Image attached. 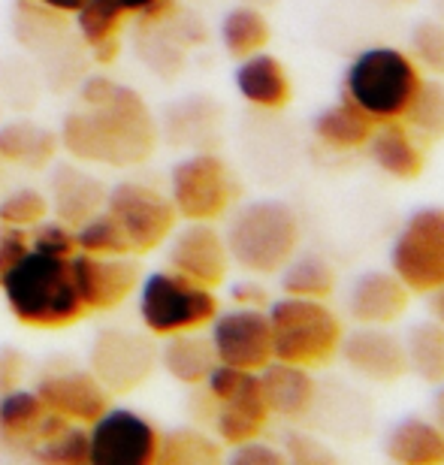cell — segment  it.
<instances>
[{"instance_id": "cell-1", "label": "cell", "mask_w": 444, "mask_h": 465, "mask_svg": "<svg viewBox=\"0 0 444 465\" xmlns=\"http://www.w3.org/2000/svg\"><path fill=\"white\" fill-rule=\"evenodd\" d=\"M82 109L64 118L61 143L76 161L136 166L157 148V124L140 91L109 76H91L79 91Z\"/></svg>"}, {"instance_id": "cell-2", "label": "cell", "mask_w": 444, "mask_h": 465, "mask_svg": "<svg viewBox=\"0 0 444 465\" xmlns=\"http://www.w3.org/2000/svg\"><path fill=\"white\" fill-rule=\"evenodd\" d=\"M9 312L34 330H64L88 314L73 282L70 257L27 251L13 269L0 275Z\"/></svg>"}, {"instance_id": "cell-3", "label": "cell", "mask_w": 444, "mask_h": 465, "mask_svg": "<svg viewBox=\"0 0 444 465\" xmlns=\"http://www.w3.org/2000/svg\"><path fill=\"white\" fill-rule=\"evenodd\" d=\"M420 82L423 70L409 52L393 45H372L348 64L341 97L360 106L378 124H384V121L405 118Z\"/></svg>"}, {"instance_id": "cell-4", "label": "cell", "mask_w": 444, "mask_h": 465, "mask_svg": "<svg viewBox=\"0 0 444 465\" xmlns=\"http://www.w3.org/2000/svg\"><path fill=\"white\" fill-rule=\"evenodd\" d=\"M300 215L281 200H252L230 218L224 242L236 266L252 275H275L300 251Z\"/></svg>"}, {"instance_id": "cell-5", "label": "cell", "mask_w": 444, "mask_h": 465, "mask_svg": "<svg viewBox=\"0 0 444 465\" xmlns=\"http://www.w3.org/2000/svg\"><path fill=\"white\" fill-rule=\"evenodd\" d=\"M266 314L272 327V360L321 369L339 357L345 327L327 300H302V296L284 293Z\"/></svg>"}, {"instance_id": "cell-6", "label": "cell", "mask_w": 444, "mask_h": 465, "mask_svg": "<svg viewBox=\"0 0 444 465\" xmlns=\"http://www.w3.org/2000/svg\"><path fill=\"white\" fill-rule=\"evenodd\" d=\"M218 296L212 287H202L179 272H154L145 278L140 293V318L154 336L193 332L215 321Z\"/></svg>"}, {"instance_id": "cell-7", "label": "cell", "mask_w": 444, "mask_h": 465, "mask_svg": "<svg viewBox=\"0 0 444 465\" xmlns=\"http://www.w3.org/2000/svg\"><path fill=\"white\" fill-rule=\"evenodd\" d=\"M390 269L420 296L444 284V206L418 209L405 221L390 245Z\"/></svg>"}, {"instance_id": "cell-8", "label": "cell", "mask_w": 444, "mask_h": 465, "mask_svg": "<svg viewBox=\"0 0 444 465\" xmlns=\"http://www.w3.org/2000/svg\"><path fill=\"white\" fill-rule=\"evenodd\" d=\"M239 197V182L218 154L200 152L173 170V206L184 221H218Z\"/></svg>"}, {"instance_id": "cell-9", "label": "cell", "mask_w": 444, "mask_h": 465, "mask_svg": "<svg viewBox=\"0 0 444 465\" xmlns=\"http://www.w3.org/2000/svg\"><path fill=\"white\" fill-rule=\"evenodd\" d=\"M104 209L122 224L127 242H131V251H136V254H148V251L161 248L173 236L175 221H179L173 200L143 182L115 184L106 193Z\"/></svg>"}, {"instance_id": "cell-10", "label": "cell", "mask_w": 444, "mask_h": 465, "mask_svg": "<svg viewBox=\"0 0 444 465\" xmlns=\"http://www.w3.org/2000/svg\"><path fill=\"white\" fill-rule=\"evenodd\" d=\"M157 426L131 408H106L88 430L91 465H152L161 450Z\"/></svg>"}, {"instance_id": "cell-11", "label": "cell", "mask_w": 444, "mask_h": 465, "mask_svg": "<svg viewBox=\"0 0 444 465\" xmlns=\"http://www.w3.org/2000/svg\"><path fill=\"white\" fill-rule=\"evenodd\" d=\"M157 351L140 332L109 327L91 345V371L109 393H131L154 371Z\"/></svg>"}, {"instance_id": "cell-12", "label": "cell", "mask_w": 444, "mask_h": 465, "mask_svg": "<svg viewBox=\"0 0 444 465\" xmlns=\"http://www.w3.org/2000/svg\"><path fill=\"white\" fill-rule=\"evenodd\" d=\"M209 341L215 348L218 362H227V366L261 371L266 362H272V327L263 309L236 305L233 312L215 314Z\"/></svg>"}, {"instance_id": "cell-13", "label": "cell", "mask_w": 444, "mask_h": 465, "mask_svg": "<svg viewBox=\"0 0 444 465\" xmlns=\"http://www.w3.org/2000/svg\"><path fill=\"white\" fill-rule=\"evenodd\" d=\"M73 266V282L85 302L88 312H109L115 305H122L127 296L140 284V263L124 257H97V254H79L70 257Z\"/></svg>"}, {"instance_id": "cell-14", "label": "cell", "mask_w": 444, "mask_h": 465, "mask_svg": "<svg viewBox=\"0 0 444 465\" xmlns=\"http://www.w3.org/2000/svg\"><path fill=\"white\" fill-rule=\"evenodd\" d=\"M339 357L354 375L372 384H396L409 375L405 341L387 327H357L350 336H341Z\"/></svg>"}, {"instance_id": "cell-15", "label": "cell", "mask_w": 444, "mask_h": 465, "mask_svg": "<svg viewBox=\"0 0 444 465\" xmlns=\"http://www.w3.org/2000/svg\"><path fill=\"white\" fill-rule=\"evenodd\" d=\"M166 260H170L173 272L191 278L202 287H212V291L224 284L230 269L227 242L212 227V221H191L188 227L175 232Z\"/></svg>"}, {"instance_id": "cell-16", "label": "cell", "mask_w": 444, "mask_h": 465, "mask_svg": "<svg viewBox=\"0 0 444 465\" xmlns=\"http://www.w3.org/2000/svg\"><path fill=\"white\" fill-rule=\"evenodd\" d=\"M409 302L411 291L396 278L393 269L390 272L369 269L350 284L345 309L357 327H393L409 312Z\"/></svg>"}, {"instance_id": "cell-17", "label": "cell", "mask_w": 444, "mask_h": 465, "mask_svg": "<svg viewBox=\"0 0 444 465\" xmlns=\"http://www.w3.org/2000/svg\"><path fill=\"white\" fill-rule=\"evenodd\" d=\"M36 396L49 411L67 417L73 423H94L109 408L106 387L94 378V371L67 369V371H49L36 384Z\"/></svg>"}, {"instance_id": "cell-18", "label": "cell", "mask_w": 444, "mask_h": 465, "mask_svg": "<svg viewBox=\"0 0 444 465\" xmlns=\"http://www.w3.org/2000/svg\"><path fill=\"white\" fill-rule=\"evenodd\" d=\"M257 375H261L266 405H270V411L275 417L305 420L314 411V405H318V381H314L311 369L272 360Z\"/></svg>"}, {"instance_id": "cell-19", "label": "cell", "mask_w": 444, "mask_h": 465, "mask_svg": "<svg viewBox=\"0 0 444 465\" xmlns=\"http://www.w3.org/2000/svg\"><path fill=\"white\" fill-rule=\"evenodd\" d=\"M215 432L218 439L236 448V444H245L252 439H261L266 423H270V405L263 399V387H261V375H254L245 381V387L239 390L236 396H230L227 402H215Z\"/></svg>"}, {"instance_id": "cell-20", "label": "cell", "mask_w": 444, "mask_h": 465, "mask_svg": "<svg viewBox=\"0 0 444 465\" xmlns=\"http://www.w3.org/2000/svg\"><path fill=\"white\" fill-rule=\"evenodd\" d=\"M366 152L372 163L390 179L414 182L427 170V154H423L420 139L411 134L402 121H384L372 130L366 143Z\"/></svg>"}, {"instance_id": "cell-21", "label": "cell", "mask_w": 444, "mask_h": 465, "mask_svg": "<svg viewBox=\"0 0 444 465\" xmlns=\"http://www.w3.org/2000/svg\"><path fill=\"white\" fill-rule=\"evenodd\" d=\"M236 88L248 104L257 109H266V113H279L293 97L288 67H284L275 54H266V52H254L239 61Z\"/></svg>"}, {"instance_id": "cell-22", "label": "cell", "mask_w": 444, "mask_h": 465, "mask_svg": "<svg viewBox=\"0 0 444 465\" xmlns=\"http://www.w3.org/2000/svg\"><path fill=\"white\" fill-rule=\"evenodd\" d=\"M106 184L85 170L64 163L52 175V206L58 221L67 227H79L82 221L97 215L106 206Z\"/></svg>"}, {"instance_id": "cell-23", "label": "cell", "mask_w": 444, "mask_h": 465, "mask_svg": "<svg viewBox=\"0 0 444 465\" xmlns=\"http://www.w3.org/2000/svg\"><path fill=\"white\" fill-rule=\"evenodd\" d=\"M384 453L400 465H444V430L423 417H405L387 432Z\"/></svg>"}, {"instance_id": "cell-24", "label": "cell", "mask_w": 444, "mask_h": 465, "mask_svg": "<svg viewBox=\"0 0 444 465\" xmlns=\"http://www.w3.org/2000/svg\"><path fill=\"white\" fill-rule=\"evenodd\" d=\"M311 127L323 148H330V152H354V148H366L378 121L341 97L339 104L321 109Z\"/></svg>"}, {"instance_id": "cell-25", "label": "cell", "mask_w": 444, "mask_h": 465, "mask_svg": "<svg viewBox=\"0 0 444 465\" xmlns=\"http://www.w3.org/2000/svg\"><path fill=\"white\" fill-rule=\"evenodd\" d=\"M45 414H49V408L43 405L36 390L13 387L0 393V444L9 450L27 453Z\"/></svg>"}, {"instance_id": "cell-26", "label": "cell", "mask_w": 444, "mask_h": 465, "mask_svg": "<svg viewBox=\"0 0 444 465\" xmlns=\"http://www.w3.org/2000/svg\"><path fill=\"white\" fill-rule=\"evenodd\" d=\"M27 453L45 465H82L88 462V432L79 430L67 417L49 411Z\"/></svg>"}, {"instance_id": "cell-27", "label": "cell", "mask_w": 444, "mask_h": 465, "mask_svg": "<svg viewBox=\"0 0 444 465\" xmlns=\"http://www.w3.org/2000/svg\"><path fill=\"white\" fill-rule=\"evenodd\" d=\"M127 13L115 0H85L76 9V22H79V34L91 49H94V58L100 64L115 61L118 49H122V40H118V31H122Z\"/></svg>"}, {"instance_id": "cell-28", "label": "cell", "mask_w": 444, "mask_h": 465, "mask_svg": "<svg viewBox=\"0 0 444 465\" xmlns=\"http://www.w3.org/2000/svg\"><path fill=\"white\" fill-rule=\"evenodd\" d=\"M54 148H58V136L34 121H9L0 127V157L9 163L43 170L54 157Z\"/></svg>"}, {"instance_id": "cell-29", "label": "cell", "mask_w": 444, "mask_h": 465, "mask_svg": "<svg viewBox=\"0 0 444 465\" xmlns=\"http://www.w3.org/2000/svg\"><path fill=\"white\" fill-rule=\"evenodd\" d=\"M166 339L170 341H166L161 351L163 369L170 371L175 381H182V384L200 387L218 362L212 341L191 336V332H175V336H166Z\"/></svg>"}, {"instance_id": "cell-30", "label": "cell", "mask_w": 444, "mask_h": 465, "mask_svg": "<svg viewBox=\"0 0 444 465\" xmlns=\"http://www.w3.org/2000/svg\"><path fill=\"white\" fill-rule=\"evenodd\" d=\"M281 291L302 300H330L336 291V269L321 254H296L281 269Z\"/></svg>"}, {"instance_id": "cell-31", "label": "cell", "mask_w": 444, "mask_h": 465, "mask_svg": "<svg viewBox=\"0 0 444 465\" xmlns=\"http://www.w3.org/2000/svg\"><path fill=\"white\" fill-rule=\"evenodd\" d=\"M402 341L409 371H414L427 384H444V323L436 318L414 323Z\"/></svg>"}, {"instance_id": "cell-32", "label": "cell", "mask_w": 444, "mask_h": 465, "mask_svg": "<svg viewBox=\"0 0 444 465\" xmlns=\"http://www.w3.org/2000/svg\"><path fill=\"white\" fill-rule=\"evenodd\" d=\"M270 36V22L257 6H236L221 22V43H224L230 58L236 61H242L254 52H263Z\"/></svg>"}, {"instance_id": "cell-33", "label": "cell", "mask_w": 444, "mask_h": 465, "mask_svg": "<svg viewBox=\"0 0 444 465\" xmlns=\"http://www.w3.org/2000/svg\"><path fill=\"white\" fill-rule=\"evenodd\" d=\"M402 124L409 127L420 143H441L444 139V82L441 79L420 82Z\"/></svg>"}, {"instance_id": "cell-34", "label": "cell", "mask_w": 444, "mask_h": 465, "mask_svg": "<svg viewBox=\"0 0 444 465\" xmlns=\"http://www.w3.org/2000/svg\"><path fill=\"white\" fill-rule=\"evenodd\" d=\"M136 45H140L143 61L161 76H175L184 67V45L175 40L163 22H145L140 36H136Z\"/></svg>"}, {"instance_id": "cell-35", "label": "cell", "mask_w": 444, "mask_h": 465, "mask_svg": "<svg viewBox=\"0 0 444 465\" xmlns=\"http://www.w3.org/2000/svg\"><path fill=\"white\" fill-rule=\"evenodd\" d=\"M76 251L97 257H124L131 254V242H127L122 224L109 215L106 209H100L97 215L82 221L76 230Z\"/></svg>"}, {"instance_id": "cell-36", "label": "cell", "mask_w": 444, "mask_h": 465, "mask_svg": "<svg viewBox=\"0 0 444 465\" xmlns=\"http://www.w3.org/2000/svg\"><path fill=\"white\" fill-rule=\"evenodd\" d=\"M221 460V444L197 430H175L161 439L157 462L161 465H209Z\"/></svg>"}, {"instance_id": "cell-37", "label": "cell", "mask_w": 444, "mask_h": 465, "mask_svg": "<svg viewBox=\"0 0 444 465\" xmlns=\"http://www.w3.org/2000/svg\"><path fill=\"white\" fill-rule=\"evenodd\" d=\"M409 54L420 70L444 79V22L441 18H423L414 25Z\"/></svg>"}, {"instance_id": "cell-38", "label": "cell", "mask_w": 444, "mask_h": 465, "mask_svg": "<svg viewBox=\"0 0 444 465\" xmlns=\"http://www.w3.org/2000/svg\"><path fill=\"white\" fill-rule=\"evenodd\" d=\"M49 215V200L34 188H18L0 203V224L31 230Z\"/></svg>"}, {"instance_id": "cell-39", "label": "cell", "mask_w": 444, "mask_h": 465, "mask_svg": "<svg viewBox=\"0 0 444 465\" xmlns=\"http://www.w3.org/2000/svg\"><path fill=\"white\" fill-rule=\"evenodd\" d=\"M31 248L54 257H73L76 254V230H70L64 221H45V224L40 221V227L31 236Z\"/></svg>"}, {"instance_id": "cell-40", "label": "cell", "mask_w": 444, "mask_h": 465, "mask_svg": "<svg viewBox=\"0 0 444 465\" xmlns=\"http://www.w3.org/2000/svg\"><path fill=\"white\" fill-rule=\"evenodd\" d=\"M281 450H284V457H288V462H296V465H330L336 460L327 444L318 441L314 435H305V432L284 435Z\"/></svg>"}, {"instance_id": "cell-41", "label": "cell", "mask_w": 444, "mask_h": 465, "mask_svg": "<svg viewBox=\"0 0 444 465\" xmlns=\"http://www.w3.org/2000/svg\"><path fill=\"white\" fill-rule=\"evenodd\" d=\"M230 460H233L236 465H284L288 462L281 448H272V444H266L261 439L236 444L233 453H230Z\"/></svg>"}, {"instance_id": "cell-42", "label": "cell", "mask_w": 444, "mask_h": 465, "mask_svg": "<svg viewBox=\"0 0 444 465\" xmlns=\"http://www.w3.org/2000/svg\"><path fill=\"white\" fill-rule=\"evenodd\" d=\"M27 251H31V236H27L25 227L0 224V275H4L6 269H13Z\"/></svg>"}, {"instance_id": "cell-43", "label": "cell", "mask_w": 444, "mask_h": 465, "mask_svg": "<svg viewBox=\"0 0 444 465\" xmlns=\"http://www.w3.org/2000/svg\"><path fill=\"white\" fill-rule=\"evenodd\" d=\"M25 375V357L15 348H0V393L18 387Z\"/></svg>"}, {"instance_id": "cell-44", "label": "cell", "mask_w": 444, "mask_h": 465, "mask_svg": "<svg viewBox=\"0 0 444 465\" xmlns=\"http://www.w3.org/2000/svg\"><path fill=\"white\" fill-rule=\"evenodd\" d=\"M236 305H245V309H263L266 302H270V293H266L263 284L257 282H239L233 284V291H230Z\"/></svg>"}, {"instance_id": "cell-45", "label": "cell", "mask_w": 444, "mask_h": 465, "mask_svg": "<svg viewBox=\"0 0 444 465\" xmlns=\"http://www.w3.org/2000/svg\"><path fill=\"white\" fill-rule=\"evenodd\" d=\"M427 302H429V314H432V318H436L439 323H444V284L427 293Z\"/></svg>"}, {"instance_id": "cell-46", "label": "cell", "mask_w": 444, "mask_h": 465, "mask_svg": "<svg viewBox=\"0 0 444 465\" xmlns=\"http://www.w3.org/2000/svg\"><path fill=\"white\" fill-rule=\"evenodd\" d=\"M40 4L45 9H52V13H76L85 0H40Z\"/></svg>"}, {"instance_id": "cell-47", "label": "cell", "mask_w": 444, "mask_h": 465, "mask_svg": "<svg viewBox=\"0 0 444 465\" xmlns=\"http://www.w3.org/2000/svg\"><path fill=\"white\" fill-rule=\"evenodd\" d=\"M115 4L122 6L127 15H131V13H140V15H143L145 9H152V6L157 4V0H115Z\"/></svg>"}, {"instance_id": "cell-48", "label": "cell", "mask_w": 444, "mask_h": 465, "mask_svg": "<svg viewBox=\"0 0 444 465\" xmlns=\"http://www.w3.org/2000/svg\"><path fill=\"white\" fill-rule=\"evenodd\" d=\"M436 423L444 430V384H441L439 396H436Z\"/></svg>"}, {"instance_id": "cell-49", "label": "cell", "mask_w": 444, "mask_h": 465, "mask_svg": "<svg viewBox=\"0 0 444 465\" xmlns=\"http://www.w3.org/2000/svg\"><path fill=\"white\" fill-rule=\"evenodd\" d=\"M436 13H439V18L444 22V0H436Z\"/></svg>"}]
</instances>
